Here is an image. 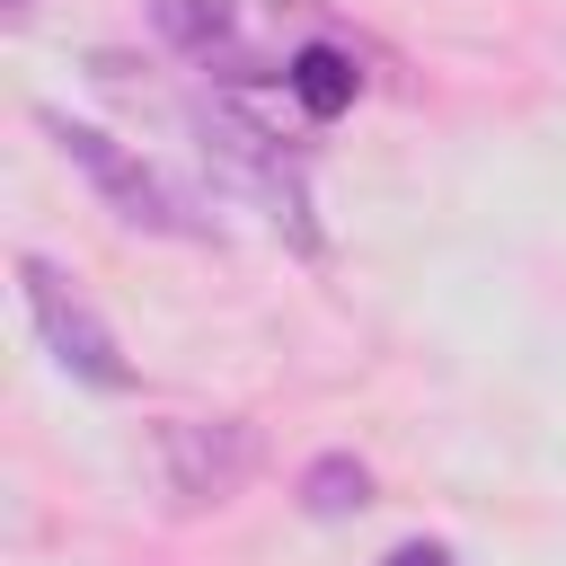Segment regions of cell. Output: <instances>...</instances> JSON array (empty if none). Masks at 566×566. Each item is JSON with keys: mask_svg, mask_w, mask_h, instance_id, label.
<instances>
[{"mask_svg": "<svg viewBox=\"0 0 566 566\" xmlns=\"http://www.w3.org/2000/svg\"><path fill=\"white\" fill-rule=\"evenodd\" d=\"M0 9H9V27H27V18H35V0H0Z\"/></svg>", "mask_w": 566, "mask_h": 566, "instance_id": "9", "label": "cell"}, {"mask_svg": "<svg viewBox=\"0 0 566 566\" xmlns=\"http://www.w3.org/2000/svg\"><path fill=\"white\" fill-rule=\"evenodd\" d=\"M18 292H27V318H35L44 354H53L71 380H88V389H133V363H124L115 327L71 292V274H62L53 256H18Z\"/></svg>", "mask_w": 566, "mask_h": 566, "instance_id": "3", "label": "cell"}, {"mask_svg": "<svg viewBox=\"0 0 566 566\" xmlns=\"http://www.w3.org/2000/svg\"><path fill=\"white\" fill-rule=\"evenodd\" d=\"M44 133H53V150H62V159H71V168L106 195V212H115V221L159 230V239H203V230H212V221H203V212H195V203H186V195H177V186H168L142 150H124L115 133L71 124V115H44Z\"/></svg>", "mask_w": 566, "mask_h": 566, "instance_id": "2", "label": "cell"}, {"mask_svg": "<svg viewBox=\"0 0 566 566\" xmlns=\"http://www.w3.org/2000/svg\"><path fill=\"white\" fill-rule=\"evenodd\" d=\"M380 566H460V557H451V539H398Z\"/></svg>", "mask_w": 566, "mask_h": 566, "instance_id": "8", "label": "cell"}, {"mask_svg": "<svg viewBox=\"0 0 566 566\" xmlns=\"http://www.w3.org/2000/svg\"><path fill=\"white\" fill-rule=\"evenodd\" d=\"M363 504H371V469H363L354 451H318V460L301 469V513L345 522V513H363Z\"/></svg>", "mask_w": 566, "mask_h": 566, "instance_id": "7", "label": "cell"}, {"mask_svg": "<svg viewBox=\"0 0 566 566\" xmlns=\"http://www.w3.org/2000/svg\"><path fill=\"white\" fill-rule=\"evenodd\" d=\"M256 460H265V442H256L248 416H177V424H159V478H168V495L186 513L230 504L256 478Z\"/></svg>", "mask_w": 566, "mask_h": 566, "instance_id": "4", "label": "cell"}, {"mask_svg": "<svg viewBox=\"0 0 566 566\" xmlns=\"http://www.w3.org/2000/svg\"><path fill=\"white\" fill-rule=\"evenodd\" d=\"M283 88L301 97V115H310V124H336V115L363 97V71H354V53H345V44H301V53L283 62Z\"/></svg>", "mask_w": 566, "mask_h": 566, "instance_id": "5", "label": "cell"}, {"mask_svg": "<svg viewBox=\"0 0 566 566\" xmlns=\"http://www.w3.org/2000/svg\"><path fill=\"white\" fill-rule=\"evenodd\" d=\"M150 27H159V44H177V53L212 62V53H230L239 9H230V0H150Z\"/></svg>", "mask_w": 566, "mask_h": 566, "instance_id": "6", "label": "cell"}, {"mask_svg": "<svg viewBox=\"0 0 566 566\" xmlns=\"http://www.w3.org/2000/svg\"><path fill=\"white\" fill-rule=\"evenodd\" d=\"M195 133H203V150L230 168V186H248L256 212H265L292 248H318V221H310V168H301V159H292L248 106L212 97V106H195Z\"/></svg>", "mask_w": 566, "mask_h": 566, "instance_id": "1", "label": "cell"}]
</instances>
